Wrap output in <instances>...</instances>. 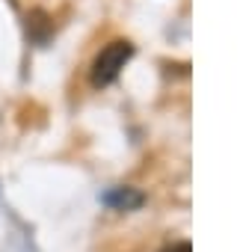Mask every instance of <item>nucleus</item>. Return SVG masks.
Here are the masks:
<instances>
[{"mask_svg":"<svg viewBox=\"0 0 243 252\" xmlns=\"http://www.w3.org/2000/svg\"><path fill=\"white\" fill-rule=\"evenodd\" d=\"M134 57V45L131 42H110L98 57H95V63H92V83L95 86H107V83H113L119 74H122V68L128 65V60Z\"/></svg>","mask_w":243,"mask_h":252,"instance_id":"obj_1","label":"nucleus"},{"mask_svg":"<svg viewBox=\"0 0 243 252\" xmlns=\"http://www.w3.org/2000/svg\"><path fill=\"white\" fill-rule=\"evenodd\" d=\"M110 202L119 205V208H137V205L143 202V196H140V193H131V190H119V193L110 196Z\"/></svg>","mask_w":243,"mask_h":252,"instance_id":"obj_2","label":"nucleus"},{"mask_svg":"<svg viewBox=\"0 0 243 252\" xmlns=\"http://www.w3.org/2000/svg\"><path fill=\"white\" fill-rule=\"evenodd\" d=\"M166 252H193V249H190V243H175V246L166 249Z\"/></svg>","mask_w":243,"mask_h":252,"instance_id":"obj_3","label":"nucleus"}]
</instances>
